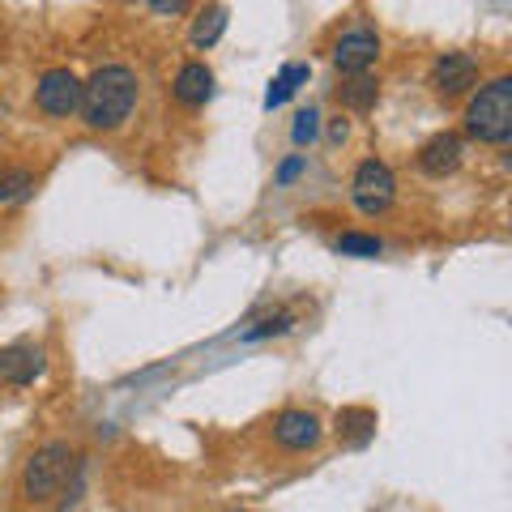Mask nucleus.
Masks as SVG:
<instances>
[{"instance_id":"f257e3e1","label":"nucleus","mask_w":512,"mask_h":512,"mask_svg":"<svg viewBox=\"0 0 512 512\" xmlns=\"http://www.w3.org/2000/svg\"><path fill=\"white\" fill-rule=\"evenodd\" d=\"M137 107V73L128 64H99L82 82V120L94 133H116Z\"/></svg>"},{"instance_id":"2eb2a0df","label":"nucleus","mask_w":512,"mask_h":512,"mask_svg":"<svg viewBox=\"0 0 512 512\" xmlns=\"http://www.w3.org/2000/svg\"><path fill=\"white\" fill-rule=\"evenodd\" d=\"M222 30H227V9L222 5H210L197 13V22H192V47L205 52V47H214L222 39Z\"/></svg>"},{"instance_id":"aec40b11","label":"nucleus","mask_w":512,"mask_h":512,"mask_svg":"<svg viewBox=\"0 0 512 512\" xmlns=\"http://www.w3.org/2000/svg\"><path fill=\"white\" fill-rule=\"evenodd\" d=\"M303 167H308V158H303V154H295V158H286V163L278 167V175H274V184H278V188H286V184H291V180H299V175H303Z\"/></svg>"},{"instance_id":"412c9836","label":"nucleus","mask_w":512,"mask_h":512,"mask_svg":"<svg viewBox=\"0 0 512 512\" xmlns=\"http://www.w3.org/2000/svg\"><path fill=\"white\" fill-rule=\"evenodd\" d=\"M146 5L158 13V18H180V13H188L192 0H146Z\"/></svg>"},{"instance_id":"5701e85b","label":"nucleus","mask_w":512,"mask_h":512,"mask_svg":"<svg viewBox=\"0 0 512 512\" xmlns=\"http://www.w3.org/2000/svg\"><path fill=\"white\" fill-rule=\"evenodd\" d=\"M235 512H239V508H235Z\"/></svg>"},{"instance_id":"6ab92c4d","label":"nucleus","mask_w":512,"mask_h":512,"mask_svg":"<svg viewBox=\"0 0 512 512\" xmlns=\"http://www.w3.org/2000/svg\"><path fill=\"white\" fill-rule=\"evenodd\" d=\"M316 137H320V111L316 107H303L299 116H295V124H291V141L303 150V146H312Z\"/></svg>"},{"instance_id":"6e6552de","label":"nucleus","mask_w":512,"mask_h":512,"mask_svg":"<svg viewBox=\"0 0 512 512\" xmlns=\"http://www.w3.org/2000/svg\"><path fill=\"white\" fill-rule=\"evenodd\" d=\"M320 440H325V423H320L312 410L291 406L274 419V444L286 448V453H308Z\"/></svg>"},{"instance_id":"dca6fc26","label":"nucleus","mask_w":512,"mask_h":512,"mask_svg":"<svg viewBox=\"0 0 512 512\" xmlns=\"http://www.w3.org/2000/svg\"><path fill=\"white\" fill-rule=\"evenodd\" d=\"M295 329V312L291 308H274V312H265L261 320H256L252 329L239 333V342H265V338H282V333H291Z\"/></svg>"},{"instance_id":"4468645a","label":"nucleus","mask_w":512,"mask_h":512,"mask_svg":"<svg viewBox=\"0 0 512 512\" xmlns=\"http://www.w3.org/2000/svg\"><path fill=\"white\" fill-rule=\"evenodd\" d=\"M308 64H286V69L274 77V82H269V90H265V111H274V107H282L286 99H291V94L308 82Z\"/></svg>"},{"instance_id":"9d476101","label":"nucleus","mask_w":512,"mask_h":512,"mask_svg":"<svg viewBox=\"0 0 512 512\" xmlns=\"http://www.w3.org/2000/svg\"><path fill=\"white\" fill-rule=\"evenodd\" d=\"M414 163H419V171L431 175V180H444V175H453L461 163H466V141L457 133H436L419 146Z\"/></svg>"},{"instance_id":"423d86ee","label":"nucleus","mask_w":512,"mask_h":512,"mask_svg":"<svg viewBox=\"0 0 512 512\" xmlns=\"http://www.w3.org/2000/svg\"><path fill=\"white\" fill-rule=\"evenodd\" d=\"M35 103L43 116H52V120L77 116V107H82V77L73 69H47L35 82Z\"/></svg>"},{"instance_id":"1a4fd4ad","label":"nucleus","mask_w":512,"mask_h":512,"mask_svg":"<svg viewBox=\"0 0 512 512\" xmlns=\"http://www.w3.org/2000/svg\"><path fill=\"white\" fill-rule=\"evenodd\" d=\"M47 372V355L43 346L35 342H13V346H0V384L9 389H26Z\"/></svg>"},{"instance_id":"f03ea898","label":"nucleus","mask_w":512,"mask_h":512,"mask_svg":"<svg viewBox=\"0 0 512 512\" xmlns=\"http://www.w3.org/2000/svg\"><path fill=\"white\" fill-rule=\"evenodd\" d=\"M466 137L483 141V146H508L512 137V73H500L491 82L474 86L466 103Z\"/></svg>"},{"instance_id":"f3484780","label":"nucleus","mask_w":512,"mask_h":512,"mask_svg":"<svg viewBox=\"0 0 512 512\" xmlns=\"http://www.w3.org/2000/svg\"><path fill=\"white\" fill-rule=\"evenodd\" d=\"M35 188H39V175H35V171H26V167L0 171V205H18V201H26Z\"/></svg>"},{"instance_id":"39448f33","label":"nucleus","mask_w":512,"mask_h":512,"mask_svg":"<svg viewBox=\"0 0 512 512\" xmlns=\"http://www.w3.org/2000/svg\"><path fill=\"white\" fill-rule=\"evenodd\" d=\"M478 77H483V69H478V60L470 52H440L436 60H431L427 86H431L436 99L453 103V99H466V94L478 86Z\"/></svg>"},{"instance_id":"ddd939ff","label":"nucleus","mask_w":512,"mask_h":512,"mask_svg":"<svg viewBox=\"0 0 512 512\" xmlns=\"http://www.w3.org/2000/svg\"><path fill=\"white\" fill-rule=\"evenodd\" d=\"M338 436H342L346 444L363 448L367 440L376 436V410H367V406H346V410H338Z\"/></svg>"},{"instance_id":"7ed1b4c3","label":"nucleus","mask_w":512,"mask_h":512,"mask_svg":"<svg viewBox=\"0 0 512 512\" xmlns=\"http://www.w3.org/2000/svg\"><path fill=\"white\" fill-rule=\"evenodd\" d=\"M73 470H77V453L69 444L64 440L43 444L22 466V495L26 500H52V495L73 478Z\"/></svg>"},{"instance_id":"a211bd4d","label":"nucleus","mask_w":512,"mask_h":512,"mask_svg":"<svg viewBox=\"0 0 512 512\" xmlns=\"http://www.w3.org/2000/svg\"><path fill=\"white\" fill-rule=\"evenodd\" d=\"M338 248L342 256H363V261H372V256H380L384 252V239H376V235H363V231H342L338 235Z\"/></svg>"},{"instance_id":"f8f14e48","label":"nucleus","mask_w":512,"mask_h":512,"mask_svg":"<svg viewBox=\"0 0 512 512\" xmlns=\"http://www.w3.org/2000/svg\"><path fill=\"white\" fill-rule=\"evenodd\" d=\"M338 103L350 107V111H372L380 103V82L372 73H355L346 77V82L338 86Z\"/></svg>"},{"instance_id":"20e7f679","label":"nucleus","mask_w":512,"mask_h":512,"mask_svg":"<svg viewBox=\"0 0 512 512\" xmlns=\"http://www.w3.org/2000/svg\"><path fill=\"white\" fill-rule=\"evenodd\" d=\"M350 197H355L359 214H367V218L389 214L393 201H397V175H393V167L384 163V158H363L359 171H355V180H350Z\"/></svg>"},{"instance_id":"4be33fe9","label":"nucleus","mask_w":512,"mask_h":512,"mask_svg":"<svg viewBox=\"0 0 512 512\" xmlns=\"http://www.w3.org/2000/svg\"><path fill=\"white\" fill-rule=\"evenodd\" d=\"M329 141H346V120H342V116L333 120V128H329Z\"/></svg>"},{"instance_id":"0eeeda50","label":"nucleus","mask_w":512,"mask_h":512,"mask_svg":"<svg viewBox=\"0 0 512 512\" xmlns=\"http://www.w3.org/2000/svg\"><path fill=\"white\" fill-rule=\"evenodd\" d=\"M376 60H380V35L372 26H350L338 35V43H333V64H338L342 77L367 73Z\"/></svg>"},{"instance_id":"9b49d317","label":"nucleus","mask_w":512,"mask_h":512,"mask_svg":"<svg viewBox=\"0 0 512 512\" xmlns=\"http://www.w3.org/2000/svg\"><path fill=\"white\" fill-rule=\"evenodd\" d=\"M171 94H175V103H184V107L210 103V94H214V69H210L205 60H188V64H180Z\"/></svg>"}]
</instances>
